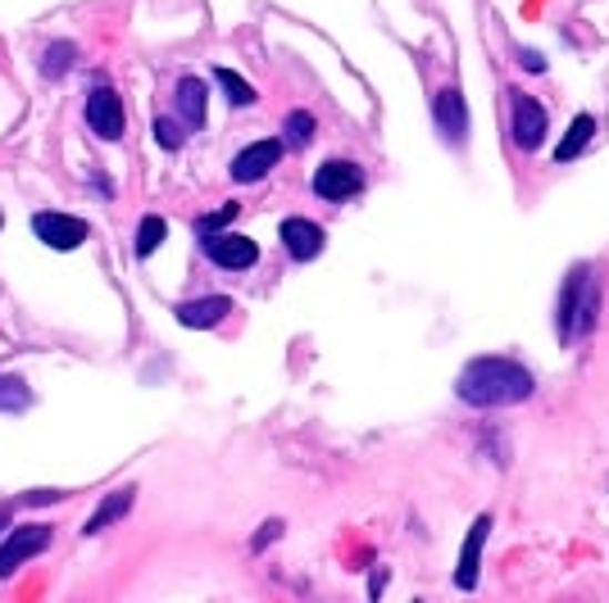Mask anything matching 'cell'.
Here are the masks:
<instances>
[{"label":"cell","mask_w":609,"mask_h":603,"mask_svg":"<svg viewBox=\"0 0 609 603\" xmlns=\"http://www.w3.org/2000/svg\"><path fill=\"white\" fill-rule=\"evenodd\" d=\"M532 390H537L532 372L524 364H514V359H500V355L468 359L459 381H455V395L468 409H509V405L532 399Z\"/></svg>","instance_id":"1"},{"label":"cell","mask_w":609,"mask_h":603,"mask_svg":"<svg viewBox=\"0 0 609 603\" xmlns=\"http://www.w3.org/2000/svg\"><path fill=\"white\" fill-rule=\"evenodd\" d=\"M596 318H600V273L591 264H574L555 299V336L574 345L596 331Z\"/></svg>","instance_id":"2"},{"label":"cell","mask_w":609,"mask_h":603,"mask_svg":"<svg viewBox=\"0 0 609 603\" xmlns=\"http://www.w3.org/2000/svg\"><path fill=\"white\" fill-rule=\"evenodd\" d=\"M201 245H205L210 264L223 268V273H246L260 259V245L251 236H242V232H205Z\"/></svg>","instance_id":"3"},{"label":"cell","mask_w":609,"mask_h":603,"mask_svg":"<svg viewBox=\"0 0 609 603\" xmlns=\"http://www.w3.org/2000/svg\"><path fill=\"white\" fill-rule=\"evenodd\" d=\"M509 141L532 155V150L546 141V110L528 91H509Z\"/></svg>","instance_id":"4"},{"label":"cell","mask_w":609,"mask_h":603,"mask_svg":"<svg viewBox=\"0 0 609 603\" xmlns=\"http://www.w3.org/2000/svg\"><path fill=\"white\" fill-rule=\"evenodd\" d=\"M359 191H364V168L355 160H323L314 168V195L318 200H333V205H342V200H351Z\"/></svg>","instance_id":"5"},{"label":"cell","mask_w":609,"mask_h":603,"mask_svg":"<svg viewBox=\"0 0 609 603\" xmlns=\"http://www.w3.org/2000/svg\"><path fill=\"white\" fill-rule=\"evenodd\" d=\"M277 160H283V141L264 136V141H251L246 150H237V155H232V164H227V173H232V182L251 186V182H264V177L277 168Z\"/></svg>","instance_id":"6"},{"label":"cell","mask_w":609,"mask_h":603,"mask_svg":"<svg viewBox=\"0 0 609 603\" xmlns=\"http://www.w3.org/2000/svg\"><path fill=\"white\" fill-rule=\"evenodd\" d=\"M87 127L97 132L101 141H119L128 132V114H123V100L110 86H97L87 95Z\"/></svg>","instance_id":"7"},{"label":"cell","mask_w":609,"mask_h":603,"mask_svg":"<svg viewBox=\"0 0 609 603\" xmlns=\"http://www.w3.org/2000/svg\"><path fill=\"white\" fill-rule=\"evenodd\" d=\"M45 544H51V527H41V522H32V527H14V535H10L6 544H0V581L14 576L28 559H37Z\"/></svg>","instance_id":"8"},{"label":"cell","mask_w":609,"mask_h":603,"mask_svg":"<svg viewBox=\"0 0 609 603\" xmlns=\"http://www.w3.org/2000/svg\"><path fill=\"white\" fill-rule=\"evenodd\" d=\"M277 241H283V249H287V255H292L296 264H309V259L323 255L327 232H323L314 218H287L283 227H277Z\"/></svg>","instance_id":"9"},{"label":"cell","mask_w":609,"mask_h":603,"mask_svg":"<svg viewBox=\"0 0 609 603\" xmlns=\"http://www.w3.org/2000/svg\"><path fill=\"white\" fill-rule=\"evenodd\" d=\"M433 119H437V132H441L450 145H464V141H468V105H464V91H459V86H441V91H437Z\"/></svg>","instance_id":"10"},{"label":"cell","mask_w":609,"mask_h":603,"mask_svg":"<svg viewBox=\"0 0 609 603\" xmlns=\"http://www.w3.org/2000/svg\"><path fill=\"white\" fill-rule=\"evenodd\" d=\"M32 232L51 249H78L91 236V227L82 218H69V214H32Z\"/></svg>","instance_id":"11"},{"label":"cell","mask_w":609,"mask_h":603,"mask_svg":"<svg viewBox=\"0 0 609 603\" xmlns=\"http://www.w3.org/2000/svg\"><path fill=\"white\" fill-rule=\"evenodd\" d=\"M491 535V518H474V527H468V540L459 549V572H455V585L459 590H474L478 585V572H483V544Z\"/></svg>","instance_id":"12"},{"label":"cell","mask_w":609,"mask_h":603,"mask_svg":"<svg viewBox=\"0 0 609 603\" xmlns=\"http://www.w3.org/2000/svg\"><path fill=\"white\" fill-rule=\"evenodd\" d=\"M182 327H192V331H205V327H219L227 314H232V299L227 295H205V299H186V305L173 309Z\"/></svg>","instance_id":"13"},{"label":"cell","mask_w":609,"mask_h":603,"mask_svg":"<svg viewBox=\"0 0 609 603\" xmlns=\"http://www.w3.org/2000/svg\"><path fill=\"white\" fill-rule=\"evenodd\" d=\"M177 119L182 127H205V82L201 78L177 82Z\"/></svg>","instance_id":"14"},{"label":"cell","mask_w":609,"mask_h":603,"mask_svg":"<svg viewBox=\"0 0 609 603\" xmlns=\"http://www.w3.org/2000/svg\"><path fill=\"white\" fill-rule=\"evenodd\" d=\"M132 486H123V490H114V494H105L101 499V509L91 513L87 522H82V535H97V531H105L110 522H119V518H128V509H132Z\"/></svg>","instance_id":"15"},{"label":"cell","mask_w":609,"mask_h":603,"mask_svg":"<svg viewBox=\"0 0 609 603\" xmlns=\"http://www.w3.org/2000/svg\"><path fill=\"white\" fill-rule=\"evenodd\" d=\"M596 132H600V127H596V119H591V114H578V119L569 123L565 141L555 145V164H574V160L582 155V150L591 145V136H596Z\"/></svg>","instance_id":"16"},{"label":"cell","mask_w":609,"mask_h":603,"mask_svg":"<svg viewBox=\"0 0 609 603\" xmlns=\"http://www.w3.org/2000/svg\"><path fill=\"white\" fill-rule=\"evenodd\" d=\"M214 78H219V86H223V95H227V105H237V110H251L255 100H260V91L242 78V73H232V69H214Z\"/></svg>","instance_id":"17"},{"label":"cell","mask_w":609,"mask_h":603,"mask_svg":"<svg viewBox=\"0 0 609 603\" xmlns=\"http://www.w3.org/2000/svg\"><path fill=\"white\" fill-rule=\"evenodd\" d=\"M164 236H169V223H164L160 214H146V218H142V227H136V255L151 259L155 249L164 245Z\"/></svg>","instance_id":"18"},{"label":"cell","mask_w":609,"mask_h":603,"mask_svg":"<svg viewBox=\"0 0 609 603\" xmlns=\"http://www.w3.org/2000/svg\"><path fill=\"white\" fill-rule=\"evenodd\" d=\"M73 55H78V50H73L69 41L45 45V55H41V73H45V78H64V73L73 69Z\"/></svg>","instance_id":"19"},{"label":"cell","mask_w":609,"mask_h":603,"mask_svg":"<svg viewBox=\"0 0 609 603\" xmlns=\"http://www.w3.org/2000/svg\"><path fill=\"white\" fill-rule=\"evenodd\" d=\"M283 132H287V145H309V141H314V114L292 110L287 123H283Z\"/></svg>","instance_id":"20"},{"label":"cell","mask_w":609,"mask_h":603,"mask_svg":"<svg viewBox=\"0 0 609 603\" xmlns=\"http://www.w3.org/2000/svg\"><path fill=\"white\" fill-rule=\"evenodd\" d=\"M0 409H6V413L28 409V386H23V377H0Z\"/></svg>","instance_id":"21"},{"label":"cell","mask_w":609,"mask_h":603,"mask_svg":"<svg viewBox=\"0 0 609 603\" xmlns=\"http://www.w3.org/2000/svg\"><path fill=\"white\" fill-rule=\"evenodd\" d=\"M237 209H242V205L232 200V205H223V209H214V214H201V218H196V236H205V232H223L232 218H237Z\"/></svg>","instance_id":"22"},{"label":"cell","mask_w":609,"mask_h":603,"mask_svg":"<svg viewBox=\"0 0 609 603\" xmlns=\"http://www.w3.org/2000/svg\"><path fill=\"white\" fill-rule=\"evenodd\" d=\"M151 132H155V141H160L164 150H177V145H182V132H177V123H173V119H155V127H151Z\"/></svg>","instance_id":"23"},{"label":"cell","mask_w":609,"mask_h":603,"mask_svg":"<svg viewBox=\"0 0 609 603\" xmlns=\"http://www.w3.org/2000/svg\"><path fill=\"white\" fill-rule=\"evenodd\" d=\"M519 64H524L528 73H546V55H541V50H524V45H519Z\"/></svg>","instance_id":"24"},{"label":"cell","mask_w":609,"mask_h":603,"mask_svg":"<svg viewBox=\"0 0 609 603\" xmlns=\"http://www.w3.org/2000/svg\"><path fill=\"white\" fill-rule=\"evenodd\" d=\"M277 535H283V522L273 518V522H264V527H260V535H255V544H251V549H264V544H268V540H277Z\"/></svg>","instance_id":"25"},{"label":"cell","mask_w":609,"mask_h":603,"mask_svg":"<svg viewBox=\"0 0 609 603\" xmlns=\"http://www.w3.org/2000/svg\"><path fill=\"white\" fill-rule=\"evenodd\" d=\"M0 531H6V513H0Z\"/></svg>","instance_id":"26"}]
</instances>
